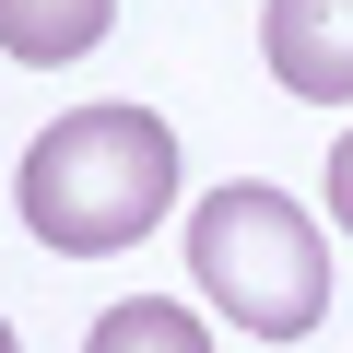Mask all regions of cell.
Masks as SVG:
<instances>
[{
	"mask_svg": "<svg viewBox=\"0 0 353 353\" xmlns=\"http://www.w3.org/2000/svg\"><path fill=\"white\" fill-rule=\"evenodd\" d=\"M12 201L36 224V248L59 259H106V248H141L165 212H176V130L153 106H71L36 130Z\"/></svg>",
	"mask_w": 353,
	"mask_h": 353,
	"instance_id": "obj_1",
	"label": "cell"
},
{
	"mask_svg": "<svg viewBox=\"0 0 353 353\" xmlns=\"http://www.w3.org/2000/svg\"><path fill=\"white\" fill-rule=\"evenodd\" d=\"M189 283L236 330L306 341L330 318V236L306 224V201L259 189V176H224V189H201V212H189Z\"/></svg>",
	"mask_w": 353,
	"mask_h": 353,
	"instance_id": "obj_2",
	"label": "cell"
},
{
	"mask_svg": "<svg viewBox=\"0 0 353 353\" xmlns=\"http://www.w3.org/2000/svg\"><path fill=\"white\" fill-rule=\"evenodd\" d=\"M259 48H271L283 94L341 106L353 94V0H259Z\"/></svg>",
	"mask_w": 353,
	"mask_h": 353,
	"instance_id": "obj_3",
	"label": "cell"
},
{
	"mask_svg": "<svg viewBox=\"0 0 353 353\" xmlns=\"http://www.w3.org/2000/svg\"><path fill=\"white\" fill-rule=\"evenodd\" d=\"M106 24H118V0H0V48H12L24 71H59V59H83Z\"/></svg>",
	"mask_w": 353,
	"mask_h": 353,
	"instance_id": "obj_4",
	"label": "cell"
},
{
	"mask_svg": "<svg viewBox=\"0 0 353 353\" xmlns=\"http://www.w3.org/2000/svg\"><path fill=\"white\" fill-rule=\"evenodd\" d=\"M83 353H212V341H201V318L176 306V294H130V306H106V318H94V341H83Z\"/></svg>",
	"mask_w": 353,
	"mask_h": 353,
	"instance_id": "obj_5",
	"label": "cell"
},
{
	"mask_svg": "<svg viewBox=\"0 0 353 353\" xmlns=\"http://www.w3.org/2000/svg\"><path fill=\"white\" fill-rule=\"evenodd\" d=\"M330 212H341V236H353V130H341V153H330Z\"/></svg>",
	"mask_w": 353,
	"mask_h": 353,
	"instance_id": "obj_6",
	"label": "cell"
},
{
	"mask_svg": "<svg viewBox=\"0 0 353 353\" xmlns=\"http://www.w3.org/2000/svg\"><path fill=\"white\" fill-rule=\"evenodd\" d=\"M0 353H12V330H0Z\"/></svg>",
	"mask_w": 353,
	"mask_h": 353,
	"instance_id": "obj_7",
	"label": "cell"
}]
</instances>
